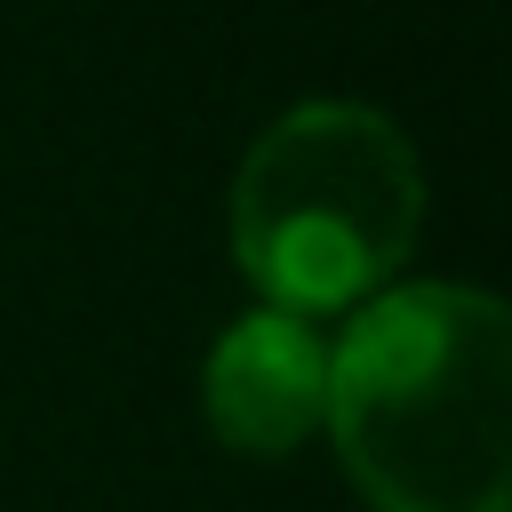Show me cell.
<instances>
[{"instance_id": "6da1fadb", "label": "cell", "mask_w": 512, "mask_h": 512, "mask_svg": "<svg viewBox=\"0 0 512 512\" xmlns=\"http://www.w3.org/2000/svg\"><path fill=\"white\" fill-rule=\"evenodd\" d=\"M376 512L512 504V320L488 288H384L328 344L320 416Z\"/></svg>"}, {"instance_id": "3957f363", "label": "cell", "mask_w": 512, "mask_h": 512, "mask_svg": "<svg viewBox=\"0 0 512 512\" xmlns=\"http://www.w3.org/2000/svg\"><path fill=\"white\" fill-rule=\"evenodd\" d=\"M208 424L240 456H280L328 416V336L304 312H240L208 352Z\"/></svg>"}, {"instance_id": "7a4b0ae2", "label": "cell", "mask_w": 512, "mask_h": 512, "mask_svg": "<svg viewBox=\"0 0 512 512\" xmlns=\"http://www.w3.org/2000/svg\"><path fill=\"white\" fill-rule=\"evenodd\" d=\"M424 176L408 136L376 104H296L280 112L232 184V256L280 312H328L368 296L416 240Z\"/></svg>"}]
</instances>
